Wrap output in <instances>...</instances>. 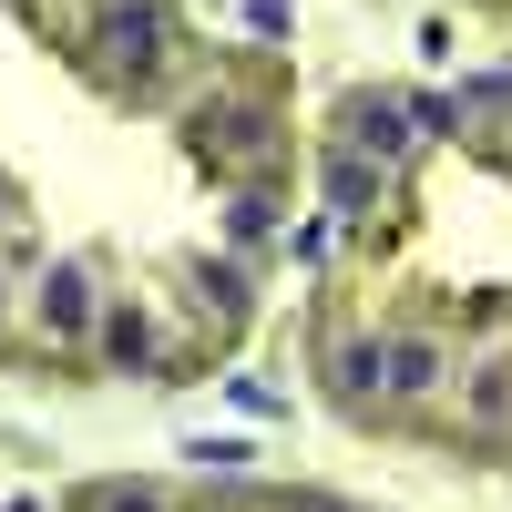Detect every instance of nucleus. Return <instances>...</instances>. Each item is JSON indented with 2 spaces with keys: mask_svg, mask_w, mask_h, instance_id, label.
<instances>
[{
  "mask_svg": "<svg viewBox=\"0 0 512 512\" xmlns=\"http://www.w3.org/2000/svg\"><path fill=\"white\" fill-rule=\"evenodd\" d=\"M256 123H267V113H246V103H205V113H195V144L226 154V164H246V154H256Z\"/></svg>",
  "mask_w": 512,
  "mask_h": 512,
  "instance_id": "8",
  "label": "nucleus"
},
{
  "mask_svg": "<svg viewBox=\"0 0 512 512\" xmlns=\"http://www.w3.org/2000/svg\"><path fill=\"white\" fill-rule=\"evenodd\" d=\"M267 226H277V205H267V195H236V246H256Z\"/></svg>",
  "mask_w": 512,
  "mask_h": 512,
  "instance_id": "12",
  "label": "nucleus"
},
{
  "mask_svg": "<svg viewBox=\"0 0 512 512\" xmlns=\"http://www.w3.org/2000/svg\"><path fill=\"white\" fill-rule=\"evenodd\" d=\"M185 461H195V472H205V482H236V472H246V441H195Z\"/></svg>",
  "mask_w": 512,
  "mask_h": 512,
  "instance_id": "11",
  "label": "nucleus"
},
{
  "mask_svg": "<svg viewBox=\"0 0 512 512\" xmlns=\"http://www.w3.org/2000/svg\"><path fill=\"white\" fill-rule=\"evenodd\" d=\"M0 308H11V297H0Z\"/></svg>",
  "mask_w": 512,
  "mask_h": 512,
  "instance_id": "14",
  "label": "nucleus"
},
{
  "mask_svg": "<svg viewBox=\"0 0 512 512\" xmlns=\"http://www.w3.org/2000/svg\"><path fill=\"white\" fill-rule=\"evenodd\" d=\"M82 512H175L154 482H103V492H82Z\"/></svg>",
  "mask_w": 512,
  "mask_h": 512,
  "instance_id": "10",
  "label": "nucleus"
},
{
  "mask_svg": "<svg viewBox=\"0 0 512 512\" xmlns=\"http://www.w3.org/2000/svg\"><path fill=\"white\" fill-rule=\"evenodd\" d=\"M328 205H338V216H369V205H379V164L338 144V154H328Z\"/></svg>",
  "mask_w": 512,
  "mask_h": 512,
  "instance_id": "9",
  "label": "nucleus"
},
{
  "mask_svg": "<svg viewBox=\"0 0 512 512\" xmlns=\"http://www.w3.org/2000/svg\"><path fill=\"white\" fill-rule=\"evenodd\" d=\"M11 216H21V195H11V175H0V226H11Z\"/></svg>",
  "mask_w": 512,
  "mask_h": 512,
  "instance_id": "13",
  "label": "nucleus"
},
{
  "mask_svg": "<svg viewBox=\"0 0 512 512\" xmlns=\"http://www.w3.org/2000/svg\"><path fill=\"white\" fill-rule=\"evenodd\" d=\"M410 123H420V113H410V103H390V93H379V103H359V113H349V154H369V164H400V154L420 144Z\"/></svg>",
  "mask_w": 512,
  "mask_h": 512,
  "instance_id": "6",
  "label": "nucleus"
},
{
  "mask_svg": "<svg viewBox=\"0 0 512 512\" xmlns=\"http://www.w3.org/2000/svg\"><path fill=\"white\" fill-rule=\"evenodd\" d=\"M461 379V420H472L482 441L512 431V359H472V369H451Z\"/></svg>",
  "mask_w": 512,
  "mask_h": 512,
  "instance_id": "5",
  "label": "nucleus"
},
{
  "mask_svg": "<svg viewBox=\"0 0 512 512\" xmlns=\"http://www.w3.org/2000/svg\"><path fill=\"white\" fill-rule=\"evenodd\" d=\"M328 390H338V410L379 400V338H328Z\"/></svg>",
  "mask_w": 512,
  "mask_h": 512,
  "instance_id": "7",
  "label": "nucleus"
},
{
  "mask_svg": "<svg viewBox=\"0 0 512 512\" xmlns=\"http://www.w3.org/2000/svg\"><path fill=\"white\" fill-rule=\"evenodd\" d=\"M93 308H103V277L82 267V256H62V267L31 277V328L52 338V349H82V338H93Z\"/></svg>",
  "mask_w": 512,
  "mask_h": 512,
  "instance_id": "1",
  "label": "nucleus"
},
{
  "mask_svg": "<svg viewBox=\"0 0 512 512\" xmlns=\"http://www.w3.org/2000/svg\"><path fill=\"white\" fill-rule=\"evenodd\" d=\"M82 349H93L113 379H144V369L164 359V328H154V308H144V297H103V308H93V338H82Z\"/></svg>",
  "mask_w": 512,
  "mask_h": 512,
  "instance_id": "2",
  "label": "nucleus"
},
{
  "mask_svg": "<svg viewBox=\"0 0 512 512\" xmlns=\"http://www.w3.org/2000/svg\"><path fill=\"white\" fill-rule=\"evenodd\" d=\"M103 72L113 82H154L164 72V11H134V0H123V11H103Z\"/></svg>",
  "mask_w": 512,
  "mask_h": 512,
  "instance_id": "4",
  "label": "nucleus"
},
{
  "mask_svg": "<svg viewBox=\"0 0 512 512\" xmlns=\"http://www.w3.org/2000/svg\"><path fill=\"white\" fill-rule=\"evenodd\" d=\"M451 390V338L410 328V338H379V400H441Z\"/></svg>",
  "mask_w": 512,
  "mask_h": 512,
  "instance_id": "3",
  "label": "nucleus"
}]
</instances>
